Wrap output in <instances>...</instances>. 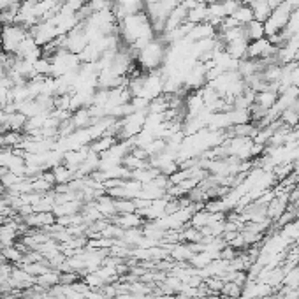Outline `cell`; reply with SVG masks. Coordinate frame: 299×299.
<instances>
[{"mask_svg": "<svg viewBox=\"0 0 299 299\" xmlns=\"http://www.w3.org/2000/svg\"><path fill=\"white\" fill-rule=\"evenodd\" d=\"M28 35V30L23 25H4L2 27V51L14 55L18 51L20 43Z\"/></svg>", "mask_w": 299, "mask_h": 299, "instance_id": "1", "label": "cell"}, {"mask_svg": "<svg viewBox=\"0 0 299 299\" xmlns=\"http://www.w3.org/2000/svg\"><path fill=\"white\" fill-rule=\"evenodd\" d=\"M291 12H292V9L287 2H284V4H280L276 9H273L271 16H269L268 21L264 23L266 37L280 34L282 30H285V28H287L289 20H291Z\"/></svg>", "mask_w": 299, "mask_h": 299, "instance_id": "2", "label": "cell"}, {"mask_svg": "<svg viewBox=\"0 0 299 299\" xmlns=\"http://www.w3.org/2000/svg\"><path fill=\"white\" fill-rule=\"evenodd\" d=\"M278 48L273 46L269 43L268 37H262L259 41H252L248 43V51H246V59H252V60H262V59H268V57H273L276 55Z\"/></svg>", "mask_w": 299, "mask_h": 299, "instance_id": "3", "label": "cell"}, {"mask_svg": "<svg viewBox=\"0 0 299 299\" xmlns=\"http://www.w3.org/2000/svg\"><path fill=\"white\" fill-rule=\"evenodd\" d=\"M217 35H218L217 28L208 23V21H204V23L194 25V27L190 28V32H188V35H186V39L190 41V43H197V41H202V39H213Z\"/></svg>", "mask_w": 299, "mask_h": 299, "instance_id": "4", "label": "cell"}, {"mask_svg": "<svg viewBox=\"0 0 299 299\" xmlns=\"http://www.w3.org/2000/svg\"><path fill=\"white\" fill-rule=\"evenodd\" d=\"M289 194H291V192H285V194H280L273 197V201L268 204V218L278 220V218L284 215V211L287 210L289 206Z\"/></svg>", "mask_w": 299, "mask_h": 299, "instance_id": "5", "label": "cell"}, {"mask_svg": "<svg viewBox=\"0 0 299 299\" xmlns=\"http://www.w3.org/2000/svg\"><path fill=\"white\" fill-rule=\"evenodd\" d=\"M95 206H97V210L102 213V217L109 218V220L118 215V211H117V199H113L111 195H108V194L99 195V197L95 199Z\"/></svg>", "mask_w": 299, "mask_h": 299, "instance_id": "6", "label": "cell"}, {"mask_svg": "<svg viewBox=\"0 0 299 299\" xmlns=\"http://www.w3.org/2000/svg\"><path fill=\"white\" fill-rule=\"evenodd\" d=\"M250 7L253 11V20L260 21V23H266L273 12V7L269 5L268 0H253L252 4H250Z\"/></svg>", "mask_w": 299, "mask_h": 299, "instance_id": "7", "label": "cell"}, {"mask_svg": "<svg viewBox=\"0 0 299 299\" xmlns=\"http://www.w3.org/2000/svg\"><path fill=\"white\" fill-rule=\"evenodd\" d=\"M117 143H118L117 137H115V136H109V134H106V136L97 137V139H93L92 143L88 144V146H90V152H93V153H97V155H101V153L108 152L109 148H113Z\"/></svg>", "mask_w": 299, "mask_h": 299, "instance_id": "8", "label": "cell"}, {"mask_svg": "<svg viewBox=\"0 0 299 299\" xmlns=\"http://www.w3.org/2000/svg\"><path fill=\"white\" fill-rule=\"evenodd\" d=\"M70 121H72L76 128H88L90 125L93 123V118H92V115H90L88 108H79L72 113Z\"/></svg>", "mask_w": 299, "mask_h": 299, "instance_id": "9", "label": "cell"}, {"mask_svg": "<svg viewBox=\"0 0 299 299\" xmlns=\"http://www.w3.org/2000/svg\"><path fill=\"white\" fill-rule=\"evenodd\" d=\"M245 37L248 43L252 41H259L262 37H266V28H264V23H260V21H250L248 25H245Z\"/></svg>", "mask_w": 299, "mask_h": 299, "instance_id": "10", "label": "cell"}, {"mask_svg": "<svg viewBox=\"0 0 299 299\" xmlns=\"http://www.w3.org/2000/svg\"><path fill=\"white\" fill-rule=\"evenodd\" d=\"M226 51L236 60H243L246 59V51H248V41L241 39V41H234V43L226 44Z\"/></svg>", "mask_w": 299, "mask_h": 299, "instance_id": "11", "label": "cell"}, {"mask_svg": "<svg viewBox=\"0 0 299 299\" xmlns=\"http://www.w3.org/2000/svg\"><path fill=\"white\" fill-rule=\"evenodd\" d=\"M186 21L192 23V25L208 21V5L206 4H197L194 9H190V11L186 12Z\"/></svg>", "mask_w": 299, "mask_h": 299, "instance_id": "12", "label": "cell"}, {"mask_svg": "<svg viewBox=\"0 0 299 299\" xmlns=\"http://www.w3.org/2000/svg\"><path fill=\"white\" fill-rule=\"evenodd\" d=\"M35 284L41 285V287H44L46 291H50L51 287H55V285L60 284V273L55 271V269H51V271L44 273V275L35 276Z\"/></svg>", "mask_w": 299, "mask_h": 299, "instance_id": "13", "label": "cell"}, {"mask_svg": "<svg viewBox=\"0 0 299 299\" xmlns=\"http://www.w3.org/2000/svg\"><path fill=\"white\" fill-rule=\"evenodd\" d=\"M276 101H278V93L264 90V92L255 93V102H253V104L260 106V108H264V109H271L273 106L276 104Z\"/></svg>", "mask_w": 299, "mask_h": 299, "instance_id": "14", "label": "cell"}, {"mask_svg": "<svg viewBox=\"0 0 299 299\" xmlns=\"http://www.w3.org/2000/svg\"><path fill=\"white\" fill-rule=\"evenodd\" d=\"M51 171H53V175H55V181H57V185H67V183H70L74 179V171H70L69 167L63 166V164L53 167Z\"/></svg>", "mask_w": 299, "mask_h": 299, "instance_id": "15", "label": "cell"}, {"mask_svg": "<svg viewBox=\"0 0 299 299\" xmlns=\"http://www.w3.org/2000/svg\"><path fill=\"white\" fill-rule=\"evenodd\" d=\"M233 18L241 25V27H245V25H248L250 21H253L252 7H250V5H246V4H239V7L233 12Z\"/></svg>", "mask_w": 299, "mask_h": 299, "instance_id": "16", "label": "cell"}, {"mask_svg": "<svg viewBox=\"0 0 299 299\" xmlns=\"http://www.w3.org/2000/svg\"><path fill=\"white\" fill-rule=\"evenodd\" d=\"M25 141V134L20 130H7L4 132V148H18Z\"/></svg>", "mask_w": 299, "mask_h": 299, "instance_id": "17", "label": "cell"}, {"mask_svg": "<svg viewBox=\"0 0 299 299\" xmlns=\"http://www.w3.org/2000/svg\"><path fill=\"white\" fill-rule=\"evenodd\" d=\"M211 260H215V257L211 255V253L208 252H199V253H194V257H192L188 262L192 264V268L195 269H204L208 264H210Z\"/></svg>", "mask_w": 299, "mask_h": 299, "instance_id": "18", "label": "cell"}, {"mask_svg": "<svg viewBox=\"0 0 299 299\" xmlns=\"http://www.w3.org/2000/svg\"><path fill=\"white\" fill-rule=\"evenodd\" d=\"M0 253H2V257H4L5 262H14L16 266H18V262H20L21 257H23V252H21V250L18 248L16 245H12V246H4Z\"/></svg>", "mask_w": 299, "mask_h": 299, "instance_id": "19", "label": "cell"}, {"mask_svg": "<svg viewBox=\"0 0 299 299\" xmlns=\"http://www.w3.org/2000/svg\"><path fill=\"white\" fill-rule=\"evenodd\" d=\"M117 211H118V215L136 213L134 199H117Z\"/></svg>", "mask_w": 299, "mask_h": 299, "instance_id": "20", "label": "cell"}, {"mask_svg": "<svg viewBox=\"0 0 299 299\" xmlns=\"http://www.w3.org/2000/svg\"><path fill=\"white\" fill-rule=\"evenodd\" d=\"M241 292H243V287L238 285L236 282H226L224 287H222L220 294H226V296H233V298H241Z\"/></svg>", "mask_w": 299, "mask_h": 299, "instance_id": "21", "label": "cell"}, {"mask_svg": "<svg viewBox=\"0 0 299 299\" xmlns=\"http://www.w3.org/2000/svg\"><path fill=\"white\" fill-rule=\"evenodd\" d=\"M224 284H226V282L222 278H218V276H208V278L204 280V285H206V287L210 289V292H213V294H220Z\"/></svg>", "mask_w": 299, "mask_h": 299, "instance_id": "22", "label": "cell"}, {"mask_svg": "<svg viewBox=\"0 0 299 299\" xmlns=\"http://www.w3.org/2000/svg\"><path fill=\"white\" fill-rule=\"evenodd\" d=\"M86 4L90 5L93 12H101V11H108V9L113 7V2L111 0H88Z\"/></svg>", "mask_w": 299, "mask_h": 299, "instance_id": "23", "label": "cell"}, {"mask_svg": "<svg viewBox=\"0 0 299 299\" xmlns=\"http://www.w3.org/2000/svg\"><path fill=\"white\" fill-rule=\"evenodd\" d=\"M130 104L134 106V109H136V111H146V113H148V108H150V99L141 97V95H136V97L130 99Z\"/></svg>", "mask_w": 299, "mask_h": 299, "instance_id": "24", "label": "cell"}, {"mask_svg": "<svg viewBox=\"0 0 299 299\" xmlns=\"http://www.w3.org/2000/svg\"><path fill=\"white\" fill-rule=\"evenodd\" d=\"M238 255V250L236 248H233L231 245H226L224 248L220 250V253H218V259H222V260H233L234 257Z\"/></svg>", "mask_w": 299, "mask_h": 299, "instance_id": "25", "label": "cell"}, {"mask_svg": "<svg viewBox=\"0 0 299 299\" xmlns=\"http://www.w3.org/2000/svg\"><path fill=\"white\" fill-rule=\"evenodd\" d=\"M18 2H21V0H0V11H5V9L18 4Z\"/></svg>", "mask_w": 299, "mask_h": 299, "instance_id": "26", "label": "cell"}, {"mask_svg": "<svg viewBox=\"0 0 299 299\" xmlns=\"http://www.w3.org/2000/svg\"><path fill=\"white\" fill-rule=\"evenodd\" d=\"M197 4H206V5H210V4H215V0H197Z\"/></svg>", "mask_w": 299, "mask_h": 299, "instance_id": "27", "label": "cell"}, {"mask_svg": "<svg viewBox=\"0 0 299 299\" xmlns=\"http://www.w3.org/2000/svg\"><path fill=\"white\" fill-rule=\"evenodd\" d=\"M218 299H238V298H233V296H226V294H220Z\"/></svg>", "mask_w": 299, "mask_h": 299, "instance_id": "28", "label": "cell"}, {"mask_svg": "<svg viewBox=\"0 0 299 299\" xmlns=\"http://www.w3.org/2000/svg\"><path fill=\"white\" fill-rule=\"evenodd\" d=\"M183 2H186V0H178V4H183Z\"/></svg>", "mask_w": 299, "mask_h": 299, "instance_id": "29", "label": "cell"}]
</instances>
